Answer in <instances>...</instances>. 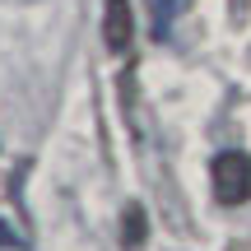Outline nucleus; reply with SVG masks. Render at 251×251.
I'll list each match as a JSON object with an SVG mask.
<instances>
[{
  "label": "nucleus",
  "instance_id": "nucleus-1",
  "mask_svg": "<svg viewBox=\"0 0 251 251\" xmlns=\"http://www.w3.org/2000/svg\"><path fill=\"white\" fill-rule=\"evenodd\" d=\"M209 181H214V200L219 205H247L251 200V153L224 149L209 163Z\"/></svg>",
  "mask_w": 251,
  "mask_h": 251
},
{
  "label": "nucleus",
  "instance_id": "nucleus-2",
  "mask_svg": "<svg viewBox=\"0 0 251 251\" xmlns=\"http://www.w3.org/2000/svg\"><path fill=\"white\" fill-rule=\"evenodd\" d=\"M102 42L117 56L130 51V0H107L102 5Z\"/></svg>",
  "mask_w": 251,
  "mask_h": 251
},
{
  "label": "nucleus",
  "instance_id": "nucleus-3",
  "mask_svg": "<svg viewBox=\"0 0 251 251\" xmlns=\"http://www.w3.org/2000/svg\"><path fill=\"white\" fill-rule=\"evenodd\" d=\"M144 233H149V224H144V209L140 205H126V214H121V247H140L144 242Z\"/></svg>",
  "mask_w": 251,
  "mask_h": 251
},
{
  "label": "nucleus",
  "instance_id": "nucleus-4",
  "mask_svg": "<svg viewBox=\"0 0 251 251\" xmlns=\"http://www.w3.org/2000/svg\"><path fill=\"white\" fill-rule=\"evenodd\" d=\"M186 9V0H158L153 5V37H172V24H177V14Z\"/></svg>",
  "mask_w": 251,
  "mask_h": 251
},
{
  "label": "nucleus",
  "instance_id": "nucleus-5",
  "mask_svg": "<svg viewBox=\"0 0 251 251\" xmlns=\"http://www.w3.org/2000/svg\"><path fill=\"white\" fill-rule=\"evenodd\" d=\"M0 247H24V237H19L9 224H0Z\"/></svg>",
  "mask_w": 251,
  "mask_h": 251
}]
</instances>
